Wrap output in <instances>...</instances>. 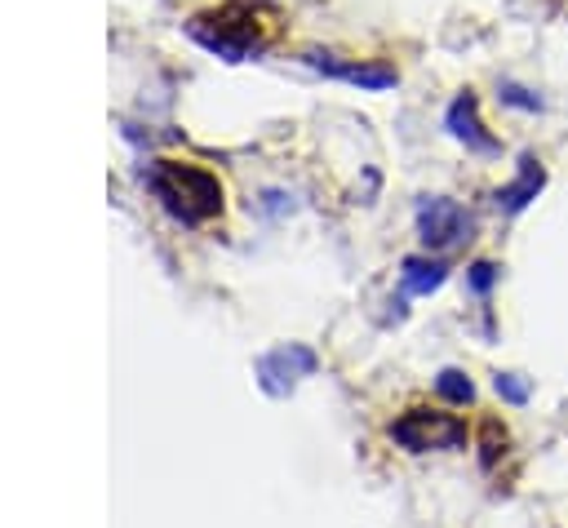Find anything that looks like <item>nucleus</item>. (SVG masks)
I'll list each match as a JSON object with an SVG mask.
<instances>
[{"label": "nucleus", "mask_w": 568, "mask_h": 528, "mask_svg": "<svg viewBox=\"0 0 568 528\" xmlns=\"http://www.w3.org/2000/svg\"><path fill=\"white\" fill-rule=\"evenodd\" d=\"M501 102L524 106V111H541V98H532V93H528V89H519V84H501Z\"/></svg>", "instance_id": "9b49d317"}, {"label": "nucleus", "mask_w": 568, "mask_h": 528, "mask_svg": "<svg viewBox=\"0 0 568 528\" xmlns=\"http://www.w3.org/2000/svg\"><path fill=\"white\" fill-rule=\"evenodd\" d=\"M435 390H439L448 404H470V399H475V386H470V377H466L462 368H439Z\"/></svg>", "instance_id": "1a4fd4ad"}, {"label": "nucleus", "mask_w": 568, "mask_h": 528, "mask_svg": "<svg viewBox=\"0 0 568 528\" xmlns=\"http://www.w3.org/2000/svg\"><path fill=\"white\" fill-rule=\"evenodd\" d=\"M390 439L408 453H430V448H462L466 444V422L453 413H430V408H408L404 417L390 422Z\"/></svg>", "instance_id": "f03ea898"}, {"label": "nucleus", "mask_w": 568, "mask_h": 528, "mask_svg": "<svg viewBox=\"0 0 568 528\" xmlns=\"http://www.w3.org/2000/svg\"><path fill=\"white\" fill-rule=\"evenodd\" d=\"M448 133L457 138V142H466L470 151H479V155H497V138H488L484 133V124H479V111H475V98L470 93H462V98H453V106H448Z\"/></svg>", "instance_id": "423d86ee"}, {"label": "nucleus", "mask_w": 568, "mask_h": 528, "mask_svg": "<svg viewBox=\"0 0 568 528\" xmlns=\"http://www.w3.org/2000/svg\"><path fill=\"white\" fill-rule=\"evenodd\" d=\"M302 62L315 67V71H324V75H333V80H351V84H364V89H390L395 84V71L390 67H377V62H342V58L320 53V49H311Z\"/></svg>", "instance_id": "39448f33"}, {"label": "nucleus", "mask_w": 568, "mask_h": 528, "mask_svg": "<svg viewBox=\"0 0 568 528\" xmlns=\"http://www.w3.org/2000/svg\"><path fill=\"white\" fill-rule=\"evenodd\" d=\"M470 231V217L457 200H444V195H426L417 204V235L426 248H453L462 235Z\"/></svg>", "instance_id": "20e7f679"}, {"label": "nucleus", "mask_w": 568, "mask_h": 528, "mask_svg": "<svg viewBox=\"0 0 568 528\" xmlns=\"http://www.w3.org/2000/svg\"><path fill=\"white\" fill-rule=\"evenodd\" d=\"M493 284H497V266H493V262H475V266H470V288H475V293H488Z\"/></svg>", "instance_id": "f8f14e48"}, {"label": "nucleus", "mask_w": 568, "mask_h": 528, "mask_svg": "<svg viewBox=\"0 0 568 528\" xmlns=\"http://www.w3.org/2000/svg\"><path fill=\"white\" fill-rule=\"evenodd\" d=\"M493 390H497L506 404H528V395H532L528 377H519V373H497V377H493Z\"/></svg>", "instance_id": "9d476101"}, {"label": "nucleus", "mask_w": 568, "mask_h": 528, "mask_svg": "<svg viewBox=\"0 0 568 528\" xmlns=\"http://www.w3.org/2000/svg\"><path fill=\"white\" fill-rule=\"evenodd\" d=\"M146 186L151 195L164 204V213L182 226H200L222 209V182L200 169V164H182V160H155L146 169Z\"/></svg>", "instance_id": "f257e3e1"}, {"label": "nucleus", "mask_w": 568, "mask_h": 528, "mask_svg": "<svg viewBox=\"0 0 568 528\" xmlns=\"http://www.w3.org/2000/svg\"><path fill=\"white\" fill-rule=\"evenodd\" d=\"M315 368H320L315 351L302 346V342H288V346L266 351L253 373H257V386H262L271 399H284V395H293V386H297L302 377H311Z\"/></svg>", "instance_id": "7ed1b4c3"}, {"label": "nucleus", "mask_w": 568, "mask_h": 528, "mask_svg": "<svg viewBox=\"0 0 568 528\" xmlns=\"http://www.w3.org/2000/svg\"><path fill=\"white\" fill-rule=\"evenodd\" d=\"M541 182H546L541 164H537L532 155H524V160H519V177H515L510 186H501V191H497V209H506V213H519L528 200H537Z\"/></svg>", "instance_id": "0eeeda50"}, {"label": "nucleus", "mask_w": 568, "mask_h": 528, "mask_svg": "<svg viewBox=\"0 0 568 528\" xmlns=\"http://www.w3.org/2000/svg\"><path fill=\"white\" fill-rule=\"evenodd\" d=\"M444 275H448V266H444V262H430V257H404V266H399V284H404V293H413V297L435 293V288L444 284Z\"/></svg>", "instance_id": "6e6552de"}]
</instances>
